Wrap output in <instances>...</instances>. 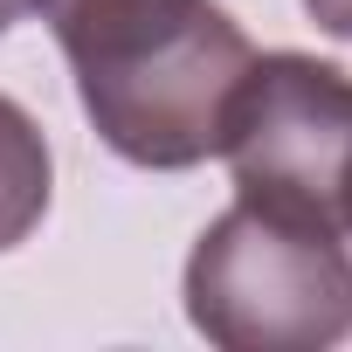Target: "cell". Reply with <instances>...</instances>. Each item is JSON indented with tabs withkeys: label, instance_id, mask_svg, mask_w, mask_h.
Instances as JSON below:
<instances>
[{
	"label": "cell",
	"instance_id": "1",
	"mask_svg": "<svg viewBox=\"0 0 352 352\" xmlns=\"http://www.w3.org/2000/svg\"><path fill=\"white\" fill-rule=\"evenodd\" d=\"M35 8L76 69L83 118L118 159L145 173L221 159L228 111L256 49L214 0H35Z\"/></svg>",
	"mask_w": 352,
	"mask_h": 352
},
{
	"label": "cell",
	"instance_id": "4",
	"mask_svg": "<svg viewBox=\"0 0 352 352\" xmlns=\"http://www.w3.org/2000/svg\"><path fill=\"white\" fill-rule=\"evenodd\" d=\"M49 194H56L49 138H42V124L28 118V104H14L8 90H0V256L42 228Z\"/></svg>",
	"mask_w": 352,
	"mask_h": 352
},
{
	"label": "cell",
	"instance_id": "5",
	"mask_svg": "<svg viewBox=\"0 0 352 352\" xmlns=\"http://www.w3.org/2000/svg\"><path fill=\"white\" fill-rule=\"evenodd\" d=\"M304 14L324 28V35H338V42H352V0H304Z\"/></svg>",
	"mask_w": 352,
	"mask_h": 352
},
{
	"label": "cell",
	"instance_id": "2",
	"mask_svg": "<svg viewBox=\"0 0 352 352\" xmlns=\"http://www.w3.org/2000/svg\"><path fill=\"white\" fill-rule=\"evenodd\" d=\"M187 318L221 352H324L352 331V256L338 235L235 201L187 256Z\"/></svg>",
	"mask_w": 352,
	"mask_h": 352
},
{
	"label": "cell",
	"instance_id": "6",
	"mask_svg": "<svg viewBox=\"0 0 352 352\" xmlns=\"http://www.w3.org/2000/svg\"><path fill=\"white\" fill-rule=\"evenodd\" d=\"M28 14H35V0H0V35H8L14 21H28Z\"/></svg>",
	"mask_w": 352,
	"mask_h": 352
},
{
	"label": "cell",
	"instance_id": "3",
	"mask_svg": "<svg viewBox=\"0 0 352 352\" xmlns=\"http://www.w3.org/2000/svg\"><path fill=\"white\" fill-rule=\"evenodd\" d=\"M221 159L235 173V201L352 242V76L338 63L297 49L256 56L235 90Z\"/></svg>",
	"mask_w": 352,
	"mask_h": 352
}]
</instances>
